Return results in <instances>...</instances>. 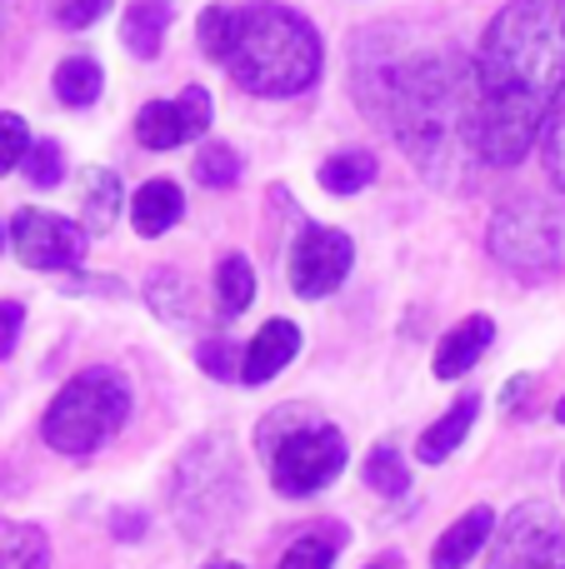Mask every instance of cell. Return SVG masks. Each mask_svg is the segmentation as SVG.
I'll use <instances>...</instances> for the list:
<instances>
[{
  "label": "cell",
  "instance_id": "cell-20",
  "mask_svg": "<svg viewBox=\"0 0 565 569\" xmlns=\"http://www.w3.org/2000/svg\"><path fill=\"white\" fill-rule=\"evenodd\" d=\"M100 90H106V76H100V66L90 56H66L56 66V100L70 110L80 106H96Z\"/></svg>",
  "mask_w": 565,
  "mask_h": 569
},
{
  "label": "cell",
  "instance_id": "cell-13",
  "mask_svg": "<svg viewBox=\"0 0 565 569\" xmlns=\"http://www.w3.org/2000/svg\"><path fill=\"white\" fill-rule=\"evenodd\" d=\"M490 535H496V515H490L486 505L466 510V515H460V520L436 540V550H430V569H466L480 550H486Z\"/></svg>",
  "mask_w": 565,
  "mask_h": 569
},
{
  "label": "cell",
  "instance_id": "cell-40",
  "mask_svg": "<svg viewBox=\"0 0 565 569\" xmlns=\"http://www.w3.org/2000/svg\"><path fill=\"white\" fill-rule=\"evenodd\" d=\"M370 569H390V565H370Z\"/></svg>",
  "mask_w": 565,
  "mask_h": 569
},
{
  "label": "cell",
  "instance_id": "cell-29",
  "mask_svg": "<svg viewBox=\"0 0 565 569\" xmlns=\"http://www.w3.org/2000/svg\"><path fill=\"white\" fill-rule=\"evenodd\" d=\"M541 160H546V176L556 180V190L565 196V96L551 106L546 126H541Z\"/></svg>",
  "mask_w": 565,
  "mask_h": 569
},
{
  "label": "cell",
  "instance_id": "cell-7",
  "mask_svg": "<svg viewBox=\"0 0 565 569\" xmlns=\"http://www.w3.org/2000/svg\"><path fill=\"white\" fill-rule=\"evenodd\" d=\"M486 246L511 276L551 280L565 276V206L541 196H521L490 216Z\"/></svg>",
  "mask_w": 565,
  "mask_h": 569
},
{
  "label": "cell",
  "instance_id": "cell-4",
  "mask_svg": "<svg viewBox=\"0 0 565 569\" xmlns=\"http://www.w3.org/2000/svg\"><path fill=\"white\" fill-rule=\"evenodd\" d=\"M246 510V480H240V450L230 435H200L176 465L170 480V515L180 535L190 540H216Z\"/></svg>",
  "mask_w": 565,
  "mask_h": 569
},
{
  "label": "cell",
  "instance_id": "cell-22",
  "mask_svg": "<svg viewBox=\"0 0 565 569\" xmlns=\"http://www.w3.org/2000/svg\"><path fill=\"white\" fill-rule=\"evenodd\" d=\"M370 180H376V156H370V150H340V156H330L326 166H320V186H326L330 196H356Z\"/></svg>",
  "mask_w": 565,
  "mask_h": 569
},
{
  "label": "cell",
  "instance_id": "cell-14",
  "mask_svg": "<svg viewBox=\"0 0 565 569\" xmlns=\"http://www.w3.org/2000/svg\"><path fill=\"white\" fill-rule=\"evenodd\" d=\"M180 216H186V196H180L176 180H146V186L136 190V200H130V226L146 240L166 236Z\"/></svg>",
  "mask_w": 565,
  "mask_h": 569
},
{
  "label": "cell",
  "instance_id": "cell-1",
  "mask_svg": "<svg viewBox=\"0 0 565 569\" xmlns=\"http://www.w3.org/2000/svg\"><path fill=\"white\" fill-rule=\"evenodd\" d=\"M565 96V0H506L476 56L480 166L511 170Z\"/></svg>",
  "mask_w": 565,
  "mask_h": 569
},
{
  "label": "cell",
  "instance_id": "cell-34",
  "mask_svg": "<svg viewBox=\"0 0 565 569\" xmlns=\"http://www.w3.org/2000/svg\"><path fill=\"white\" fill-rule=\"evenodd\" d=\"M20 325H26V305H20V300H0V360H10V355H16Z\"/></svg>",
  "mask_w": 565,
  "mask_h": 569
},
{
  "label": "cell",
  "instance_id": "cell-36",
  "mask_svg": "<svg viewBox=\"0 0 565 569\" xmlns=\"http://www.w3.org/2000/svg\"><path fill=\"white\" fill-rule=\"evenodd\" d=\"M206 569H240V565H230V560H210Z\"/></svg>",
  "mask_w": 565,
  "mask_h": 569
},
{
  "label": "cell",
  "instance_id": "cell-5",
  "mask_svg": "<svg viewBox=\"0 0 565 569\" xmlns=\"http://www.w3.org/2000/svg\"><path fill=\"white\" fill-rule=\"evenodd\" d=\"M306 405H280L260 425V455L270 460V485L290 500L316 495L346 470V435L326 420H300Z\"/></svg>",
  "mask_w": 565,
  "mask_h": 569
},
{
  "label": "cell",
  "instance_id": "cell-39",
  "mask_svg": "<svg viewBox=\"0 0 565 569\" xmlns=\"http://www.w3.org/2000/svg\"><path fill=\"white\" fill-rule=\"evenodd\" d=\"M0 246H6V226H0Z\"/></svg>",
  "mask_w": 565,
  "mask_h": 569
},
{
  "label": "cell",
  "instance_id": "cell-10",
  "mask_svg": "<svg viewBox=\"0 0 565 569\" xmlns=\"http://www.w3.org/2000/svg\"><path fill=\"white\" fill-rule=\"evenodd\" d=\"M350 260H356L350 236L326 230V226H306L296 250H290V284H296L300 300H326L350 276Z\"/></svg>",
  "mask_w": 565,
  "mask_h": 569
},
{
  "label": "cell",
  "instance_id": "cell-27",
  "mask_svg": "<svg viewBox=\"0 0 565 569\" xmlns=\"http://www.w3.org/2000/svg\"><path fill=\"white\" fill-rule=\"evenodd\" d=\"M20 166H26V180L40 190L60 186L66 180V150H60V140H30L26 156H20Z\"/></svg>",
  "mask_w": 565,
  "mask_h": 569
},
{
  "label": "cell",
  "instance_id": "cell-15",
  "mask_svg": "<svg viewBox=\"0 0 565 569\" xmlns=\"http://www.w3.org/2000/svg\"><path fill=\"white\" fill-rule=\"evenodd\" d=\"M166 30H170L166 0H130L126 20H120V46L136 60H156L160 46H166Z\"/></svg>",
  "mask_w": 565,
  "mask_h": 569
},
{
  "label": "cell",
  "instance_id": "cell-23",
  "mask_svg": "<svg viewBox=\"0 0 565 569\" xmlns=\"http://www.w3.org/2000/svg\"><path fill=\"white\" fill-rule=\"evenodd\" d=\"M216 300H220V315H240L256 300V270H250L246 256H226L216 266Z\"/></svg>",
  "mask_w": 565,
  "mask_h": 569
},
{
  "label": "cell",
  "instance_id": "cell-32",
  "mask_svg": "<svg viewBox=\"0 0 565 569\" xmlns=\"http://www.w3.org/2000/svg\"><path fill=\"white\" fill-rule=\"evenodd\" d=\"M196 360H200V370H210L216 380H236L240 375V345L236 340H206L196 350Z\"/></svg>",
  "mask_w": 565,
  "mask_h": 569
},
{
  "label": "cell",
  "instance_id": "cell-17",
  "mask_svg": "<svg viewBox=\"0 0 565 569\" xmlns=\"http://www.w3.org/2000/svg\"><path fill=\"white\" fill-rule=\"evenodd\" d=\"M120 216V180L110 176V170L90 166L86 176H80V220H86V236H106L110 226H116Z\"/></svg>",
  "mask_w": 565,
  "mask_h": 569
},
{
  "label": "cell",
  "instance_id": "cell-25",
  "mask_svg": "<svg viewBox=\"0 0 565 569\" xmlns=\"http://www.w3.org/2000/svg\"><path fill=\"white\" fill-rule=\"evenodd\" d=\"M150 295V310L160 315V320H190L196 315V305H190V284L176 276V270H156L146 284Z\"/></svg>",
  "mask_w": 565,
  "mask_h": 569
},
{
  "label": "cell",
  "instance_id": "cell-30",
  "mask_svg": "<svg viewBox=\"0 0 565 569\" xmlns=\"http://www.w3.org/2000/svg\"><path fill=\"white\" fill-rule=\"evenodd\" d=\"M180 120H186V140H200L210 130V120H216V106H210V90H200V86H190V90H180Z\"/></svg>",
  "mask_w": 565,
  "mask_h": 569
},
{
  "label": "cell",
  "instance_id": "cell-8",
  "mask_svg": "<svg viewBox=\"0 0 565 569\" xmlns=\"http://www.w3.org/2000/svg\"><path fill=\"white\" fill-rule=\"evenodd\" d=\"M486 569H565V520L556 505L526 500L500 520Z\"/></svg>",
  "mask_w": 565,
  "mask_h": 569
},
{
  "label": "cell",
  "instance_id": "cell-3",
  "mask_svg": "<svg viewBox=\"0 0 565 569\" xmlns=\"http://www.w3.org/2000/svg\"><path fill=\"white\" fill-rule=\"evenodd\" d=\"M320 36L300 10L276 0L236 6V36L220 66L246 96H300L320 80Z\"/></svg>",
  "mask_w": 565,
  "mask_h": 569
},
{
  "label": "cell",
  "instance_id": "cell-9",
  "mask_svg": "<svg viewBox=\"0 0 565 569\" xmlns=\"http://www.w3.org/2000/svg\"><path fill=\"white\" fill-rule=\"evenodd\" d=\"M10 246L30 270H76L86 266V230L50 210H16Z\"/></svg>",
  "mask_w": 565,
  "mask_h": 569
},
{
  "label": "cell",
  "instance_id": "cell-28",
  "mask_svg": "<svg viewBox=\"0 0 565 569\" xmlns=\"http://www.w3.org/2000/svg\"><path fill=\"white\" fill-rule=\"evenodd\" d=\"M366 485H370L376 495H406V490H410L406 460H400L390 445H376V450L366 455Z\"/></svg>",
  "mask_w": 565,
  "mask_h": 569
},
{
  "label": "cell",
  "instance_id": "cell-19",
  "mask_svg": "<svg viewBox=\"0 0 565 569\" xmlns=\"http://www.w3.org/2000/svg\"><path fill=\"white\" fill-rule=\"evenodd\" d=\"M0 569H50V545L36 525L0 515Z\"/></svg>",
  "mask_w": 565,
  "mask_h": 569
},
{
  "label": "cell",
  "instance_id": "cell-38",
  "mask_svg": "<svg viewBox=\"0 0 565 569\" xmlns=\"http://www.w3.org/2000/svg\"><path fill=\"white\" fill-rule=\"evenodd\" d=\"M561 490H565V465H561Z\"/></svg>",
  "mask_w": 565,
  "mask_h": 569
},
{
  "label": "cell",
  "instance_id": "cell-35",
  "mask_svg": "<svg viewBox=\"0 0 565 569\" xmlns=\"http://www.w3.org/2000/svg\"><path fill=\"white\" fill-rule=\"evenodd\" d=\"M110 525H116L120 540H140V535H146V515H126V510H120Z\"/></svg>",
  "mask_w": 565,
  "mask_h": 569
},
{
  "label": "cell",
  "instance_id": "cell-6",
  "mask_svg": "<svg viewBox=\"0 0 565 569\" xmlns=\"http://www.w3.org/2000/svg\"><path fill=\"white\" fill-rule=\"evenodd\" d=\"M130 420V385L120 370L96 365V370H80L76 380H66V390L50 400L40 435H46L50 450L60 455H90L120 435Z\"/></svg>",
  "mask_w": 565,
  "mask_h": 569
},
{
  "label": "cell",
  "instance_id": "cell-37",
  "mask_svg": "<svg viewBox=\"0 0 565 569\" xmlns=\"http://www.w3.org/2000/svg\"><path fill=\"white\" fill-rule=\"evenodd\" d=\"M556 420L565 425V395H561V405H556Z\"/></svg>",
  "mask_w": 565,
  "mask_h": 569
},
{
  "label": "cell",
  "instance_id": "cell-16",
  "mask_svg": "<svg viewBox=\"0 0 565 569\" xmlns=\"http://www.w3.org/2000/svg\"><path fill=\"white\" fill-rule=\"evenodd\" d=\"M346 540H350V530H346V525H336V520H330V525H310V530L296 535V545L280 555L276 569H336Z\"/></svg>",
  "mask_w": 565,
  "mask_h": 569
},
{
  "label": "cell",
  "instance_id": "cell-26",
  "mask_svg": "<svg viewBox=\"0 0 565 569\" xmlns=\"http://www.w3.org/2000/svg\"><path fill=\"white\" fill-rule=\"evenodd\" d=\"M230 36H236V6H206L196 20V46L206 50V60H226Z\"/></svg>",
  "mask_w": 565,
  "mask_h": 569
},
{
  "label": "cell",
  "instance_id": "cell-21",
  "mask_svg": "<svg viewBox=\"0 0 565 569\" xmlns=\"http://www.w3.org/2000/svg\"><path fill=\"white\" fill-rule=\"evenodd\" d=\"M136 140L146 150H176V146H186V120H180L176 100H150V106H140Z\"/></svg>",
  "mask_w": 565,
  "mask_h": 569
},
{
  "label": "cell",
  "instance_id": "cell-2",
  "mask_svg": "<svg viewBox=\"0 0 565 569\" xmlns=\"http://www.w3.org/2000/svg\"><path fill=\"white\" fill-rule=\"evenodd\" d=\"M360 110L396 130L400 150L416 160L430 186H470L480 170L476 150V66L456 50L370 60V76L356 70Z\"/></svg>",
  "mask_w": 565,
  "mask_h": 569
},
{
  "label": "cell",
  "instance_id": "cell-31",
  "mask_svg": "<svg viewBox=\"0 0 565 569\" xmlns=\"http://www.w3.org/2000/svg\"><path fill=\"white\" fill-rule=\"evenodd\" d=\"M110 10V0H50V20L60 30H86Z\"/></svg>",
  "mask_w": 565,
  "mask_h": 569
},
{
  "label": "cell",
  "instance_id": "cell-18",
  "mask_svg": "<svg viewBox=\"0 0 565 569\" xmlns=\"http://www.w3.org/2000/svg\"><path fill=\"white\" fill-rule=\"evenodd\" d=\"M476 415H480V400H476V395H466V400H456L446 415H440L436 425H430L426 435H420L416 455H420V460H426V465H440V460H446V455L456 450V445L470 435V425H476Z\"/></svg>",
  "mask_w": 565,
  "mask_h": 569
},
{
  "label": "cell",
  "instance_id": "cell-33",
  "mask_svg": "<svg viewBox=\"0 0 565 569\" xmlns=\"http://www.w3.org/2000/svg\"><path fill=\"white\" fill-rule=\"evenodd\" d=\"M26 146H30V130H26V120H20V116H10V110H0V176L20 166V156H26Z\"/></svg>",
  "mask_w": 565,
  "mask_h": 569
},
{
  "label": "cell",
  "instance_id": "cell-24",
  "mask_svg": "<svg viewBox=\"0 0 565 569\" xmlns=\"http://www.w3.org/2000/svg\"><path fill=\"white\" fill-rule=\"evenodd\" d=\"M196 176H200V186H210V190H230L240 180L236 146H226V140H206V146L196 150Z\"/></svg>",
  "mask_w": 565,
  "mask_h": 569
},
{
  "label": "cell",
  "instance_id": "cell-11",
  "mask_svg": "<svg viewBox=\"0 0 565 569\" xmlns=\"http://www.w3.org/2000/svg\"><path fill=\"white\" fill-rule=\"evenodd\" d=\"M300 350V325L290 320H270L256 330V340L246 345V355H240V385H266L270 375H280L290 360H296Z\"/></svg>",
  "mask_w": 565,
  "mask_h": 569
},
{
  "label": "cell",
  "instance_id": "cell-12",
  "mask_svg": "<svg viewBox=\"0 0 565 569\" xmlns=\"http://www.w3.org/2000/svg\"><path fill=\"white\" fill-rule=\"evenodd\" d=\"M490 340H496V320L490 315H470L456 330H446V340L436 345V360H430L436 380H460L466 370H476V360L490 350Z\"/></svg>",
  "mask_w": 565,
  "mask_h": 569
}]
</instances>
